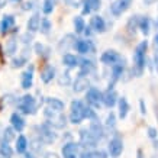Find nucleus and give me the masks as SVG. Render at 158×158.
<instances>
[{
    "instance_id": "nucleus-26",
    "label": "nucleus",
    "mask_w": 158,
    "mask_h": 158,
    "mask_svg": "<svg viewBox=\"0 0 158 158\" xmlns=\"http://www.w3.org/2000/svg\"><path fill=\"white\" fill-rule=\"evenodd\" d=\"M39 23H41V18H39L38 13L32 15L28 20V31L29 32H36L39 29Z\"/></svg>"
},
{
    "instance_id": "nucleus-11",
    "label": "nucleus",
    "mask_w": 158,
    "mask_h": 158,
    "mask_svg": "<svg viewBox=\"0 0 158 158\" xmlns=\"http://www.w3.org/2000/svg\"><path fill=\"white\" fill-rule=\"evenodd\" d=\"M102 103L106 107H113L118 103V94L113 89H107V90L102 94Z\"/></svg>"
},
{
    "instance_id": "nucleus-18",
    "label": "nucleus",
    "mask_w": 158,
    "mask_h": 158,
    "mask_svg": "<svg viewBox=\"0 0 158 158\" xmlns=\"http://www.w3.org/2000/svg\"><path fill=\"white\" fill-rule=\"evenodd\" d=\"M10 123H12V128L15 131H18V132H20L25 128V120L19 113H13L10 116Z\"/></svg>"
},
{
    "instance_id": "nucleus-12",
    "label": "nucleus",
    "mask_w": 158,
    "mask_h": 158,
    "mask_svg": "<svg viewBox=\"0 0 158 158\" xmlns=\"http://www.w3.org/2000/svg\"><path fill=\"white\" fill-rule=\"evenodd\" d=\"M74 48L77 49V52L80 54H89L94 51V45L91 44V41H86V39H77L74 42Z\"/></svg>"
},
{
    "instance_id": "nucleus-36",
    "label": "nucleus",
    "mask_w": 158,
    "mask_h": 158,
    "mask_svg": "<svg viewBox=\"0 0 158 158\" xmlns=\"http://www.w3.org/2000/svg\"><path fill=\"white\" fill-rule=\"evenodd\" d=\"M39 29H41V32H42V34H48L49 29H51V22H49L47 18L41 19V23H39Z\"/></svg>"
},
{
    "instance_id": "nucleus-33",
    "label": "nucleus",
    "mask_w": 158,
    "mask_h": 158,
    "mask_svg": "<svg viewBox=\"0 0 158 158\" xmlns=\"http://www.w3.org/2000/svg\"><path fill=\"white\" fill-rule=\"evenodd\" d=\"M12 155H13V151L10 148V145L3 142L0 145V158H12Z\"/></svg>"
},
{
    "instance_id": "nucleus-49",
    "label": "nucleus",
    "mask_w": 158,
    "mask_h": 158,
    "mask_svg": "<svg viewBox=\"0 0 158 158\" xmlns=\"http://www.w3.org/2000/svg\"><path fill=\"white\" fill-rule=\"evenodd\" d=\"M138 158H142V151H141V149L138 151Z\"/></svg>"
},
{
    "instance_id": "nucleus-24",
    "label": "nucleus",
    "mask_w": 158,
    "mask_h": 158,
    "mask_svg": "<svg viewBox=\"0 0 158 158\" xmlns=\"http://www.w3.org/2000/svg\"><path fill=\"white\" fill-rule=\"evenodd\" d=\"M54 77H55V68L52 65H48V67H45L41 73V80L44 83H49L52 80Z\"/></svg>"
},
{
    "instance_id": "nucleus-3",
    "label": "nucleus",
    "mask_w": 158,
    "mask_h": 158,
    "mask_svg": "<svg viewBox=\"0 0 158 158\" xmlns=\"http://www.w3.org/2000/svg\"><path fill=\"white\" fill-rule=\"evenodd\" d=\"M84 109L86 105L81 100H74L71 102V112H70V122L74 125L80 123L84 119Z\"/></svg>"
},
{
    "instance_id": "nucleus-34",
    "label": "nucleus",
    "mask_w": 158,
    "mask_h": 158,
    "mask_svg": "<svg viewBox=\"0 0 158 158\" xmlns=\"http://www.w3.org/2000/svg\"><path fill=\"white\" fill-rule=\"evenodd\" d=\"M54 6H55V2H54V0H45V2H44V5H42V12L45 15L52 13Z\"/></svg>"
},
{
    "instance_id": "nucleus-27",
    "label": "nucleus",
    "mask_w": 158,
    "mask_h": 158,
    "mask_svg": "<svg viewBox=\"0 0 158 158\" xmlns=\"http://www.w3.org/2000/svg\"><path fill=\"white\" fill-rule=\"evenodd\" d=\"M123 61L122 62H116L115 65H112V80L113 83L118 81L119 80V77L122 76V73H123Z\"/></svg>"
},
{
    "instance_id": "nucleus-6",
    "label": "nucleus",
    "mask_w": 158,
    "mask_h": 158,
    "mask_svg": "<svg viewBox=\"0 0 158 158\" xmlns=\"http://www.w3.org/2000/svg\"><path fill=\"white\" fill-rule=\"evenodd\" d=\"M131 5H132V0H115L110 5V13L113 16H120L129 9Z\"/></svg>"
},
{
    "instance_id": "nucleus-35",
    "label": "nucleus",
    "mask_w": 158,
    "mask_h": 158,
    "mask_svg": "<svg viewBox=\"0 0 158 158\" xmlns=\"http://www.w3.org/2000/svg\"><path fill=\"white\" fill-rule=\"evenodd\" d=\"M73 38V35H65V38L61 41V44H60V49H64V51H67L70 47H74V42H68L70 39Z\"/></svg>"
},
{
    "instance_id": "nucleus-48",
    "label": "nucleus",
    "mask_w": 158,
    "mask_h": 158,
    "mask_svg": "<svg viewBox=\"0 0 158 158\" xmlns=\"http://www.w3.org/2000/svg\"><path fill=\"white\" fill-rule=\"evenodd\" d=\"M154 44H155V47L158 48V35H155V38H154Z\"/></svg>"
},
{
    "instance_id": "nucleus-25",
    "label": "nucleus",
    "mask_w": 158,
    "mask_h": 158,
    "mask_svg": "<svg viewBox=\"0 0 158 158\" xmlns=\"http://www.w3.org/2000/svg\"><path fill=\"white\" fill-rule=\"evenodd\" d=\"M62 62H64V65L68 68H76L80 61H78V58H77L76 55H73V54H64Z\"/></svg>"
},
{
    "instance_id": "nucleus-10",
    "label": "nucleus",
    "mask_w": 158,
    "mask_h": 158,
    "mask_svg": "<svg viewBox=\"0 0 158 158\" xmlns=\"http://www.w3.org/2000/svg\"><path fill=\"white\" fill-rule=\"evenodd\" d=\"M78 149L80 145L76 142H67V144L62 147L61 152L64 158H78Z\"/></svg>"
},
{
    "instance_id": "nucleus-45",
    "label": "nucleus",
    "mask_w": 158,
    "mask_h": 158,
    "mask_svg": "<svg viewBox=\"0 0 158 158\" xmlns=\"http://www.w3.org/2000/svg\"><path fill=\"white\" fill-rule=\"evenodd\" d=\"M44 158H60L57 155V154H54V152H48V154H45V157Z\"/></svg>"
},
{
    "instance_id": "nucleus-5",
    "label": "nucleus",
    "mask_w": 158,
    "mask_h": 158,
    "mask_svg": "<svg viewBox=\"0 0 158 158\" xmlns=\"http://www.w3.org/2000/svg\"><path fill=\"white\" fill-rule=\"evenodd\" d=\"M102 93L96 87H90L86 93V102L91 107H100L102 106Z\"/></svg>"
},
{
    "instance_id": "nucleus-20",
    "label": "nucleus",
    "mask_w": 158,
    "mask_h": 158,
    "mask_svg": "<svg viewBox=\"0 0 158 158\" xmlns=\"http://www.w3.org/2000/svg\"><path fill=\"white\" fill-rule=\"evenodd\" d=\"M47 107L51 110H55V112H62L64 102H61L60 99H55V97H48L47 99Z\"/></svg>"
},
{
    "instance_id": "nucleus-47",
    "label": "nucleus",
    "mask_w": 158,
    "mask_h": 158,
    "mask_svg": "<svg viewBox=\"0 0 158 158\" xmlns=\"http://www.w3.org/2000/svg\"><path fill=\"white\" fill-rule=\"evenodd\" d=\"M155 68H157V71H158V54H155Z\"/></svg>"
},
{
    "instance_id": "nucleus-38",
    "label": "nucleus",
    "mask_w": 158,
    "mask_h": 158,
    "mask_svg": "<svg viewBox=\"0 0 158 158\" xmlns=\"http://www.w3.org/2000/svg\"><path fill=\"white\" fill-rule=\"evenodd\" d=\"M84 118H87V119H91V120H96L97 115H96V112L91 109V107L86 106V109H84Z\"/></svg>"
},
{
    "instance_id": "nucleus-2",
    "label": "nucleus",
    "mask_w": 158,
    "mask_h": 158,
    "mask_svg": "<svg viewBox=\"0 0 158 158\" xmlns=\"http://www.w3.org/2000/svg\"><path fill=\"white\" fill-rule=\"evenodd\" d=\"M45 118L48 119V125L49 126H54L57 129H61L65 126V116L62 115L61 112H55V110H51V109H45Z\"/></svg>"
},
{
    "instance_id": "nucleus-9",
    "label": "nucleus",
    "mask_w": 158,
    "mask_h": 158,
    "mask_svg": "<svg viewBox=\"0 0 158 158\" xmlns=\"http://www.w3.org/2000/svg\"><path fill=\"white\" fill-rule=\"evenodd\" d=\"M100 61L103 64H106V65H115L116 62L120 61V55L116 52L115 49H107V51L102 54Z\"/></svg>"
},
{
    "instance_id": "nucleus-31",
    "label": "nucleus",
    "mask_w": 158,
    "mask_h": 158,
    "mask_svg": "<svg viewBox=\"0 0 158 158\" xmlns=\"http://www.w3.org/2000/svg\"><path fill=\"white\" fill-rule=\"evenodd\" d=\"M138 28L141 29V32H142L145 36L149 34V19L147 18V16H144V18H139Z\"/></svg>"
},
{
    "instance_id": "nucleus-51",
    "label": "nucleus",
    "mask_w": 158,
    "mask_h": 158,
    "mask_svg": "<svg viewBox=\"0 0 158 158\" xmlns=\"http://www.w3.org/2000/svg\"><path fill=\"white\" fill-rule=\"evenodd\" d=\"M12 2H20V0H12Z\"/></svg>"
},
{
    "instance_id": "nucleus-43",
    "label": "nucleus",
    "mask_w": 158,
    "mask_h": 158,
    "mask_svg": "<svg viewBox=\"0 0 158 158\" xmlns=\"http://www.w3.org/2000/svg\"><path fill=\"white\" fill-rule=\"evenodd\" d=\"M158 135V131L155 129V128H148V136L151 139H155Z\"/></svg>"
},
{
    "instance_id": "nucleus-41",
    "label": "nucleus",
    "mask_w": 158,
    "mask_h": 158,
    "mask_svg": "<svg viewBox=\"0 0 158 158\" xmlns=\"http://www.w3.org/2000/svg\"><path fill=\"white\" fill-rule=\"evenodd\" d=\"M35 49H36V52L39 54V55H48L49 49L47 48V47H44L42 44H36L35 45Z\"/></svg>"
},
{
    "instance_id": "nucleus-40",
    "label": "nucleus",
    "mask_w": 158,
    "mask_h": 158,
    "mask_svg": "<svg viewBox=\"0 0 158 158\" xmlns=\"http://www.w3.org/2000/svg\"><path fill=\"white\" fill-rule=\"evenodd\" d=\"M13 128H6L5 129V132H3V138H5V142L6 144H7V142H9L10 139H13Z\"/></svg>"
},
{
    "instance_id": "nucleus-16",
    "label": "nucleus",
    "mask_w": 158,
    "mask_h": 158,
    "mask_svg": "<svg viewBox=\"0 0 158 158\" xmlns=\"http://www.w3.org/2000/svg\"><path fill=\"white\" fill-rule=\"evenodd\" d=\"M102 2L100 0H83V15H89L93 10H99L100 9Z\"/></svg>"
},
{
    "instance_id": "nucleus-14",
    "label": "nucleus",
    "mask_w": 158,
    "mask_h": 158,
    "mask_svg": "<svg viewBox=\"0 0 158 158\" xmlns=\"http://www.w3.org/2000/svg\"><path fill=\"white\" fill-rule=\"evenodd\" d=\"M90 28L94 31V32H99V34H103L106 31V22L105 19L99 16V15H94L90 19Z\"/></svg>"
},
{
    "instance_id": "nucleus-37",
    "label": "nucleus",
    "mask_w": 158,
    "mask_h": 158,
    "mask_svg": "<svg viewBox=\"0 0 158 158\" xmlns=\"http://www.w3.org/2000/svg\"><path fill=\"white\" fill-rule=\"evenodd\" d=\"M138 23H139V16H132L129 19V22H128V26H126V28H128V31H131V32H132V31L135 32V29L138 28Z\"/></svg>"
},
{
    "instance_id": "nucleus-21",
    "label": "nucleus",
    "mask_w": 158,
    "mask_h": 158,
    "mask_svg": "<svg viewBox=\"0 0 158 158\" xmlns=\"http://www.w3.org/2000/svg\"><path fill=\"white\" fill-rule=\"evenodd\" d=\"M13 25H15V18L12 16V15L3 16V19H2V22H0V32H2V34H6Z\"/></svg>"
},
{
    "instance_id": "nucleus-1",
    "label": "nucleus",
    "mask_w": 158,
    "mask_h": 158,
    "mask_svg": "<svg viewBox=\"0 0 158 158\" xmlns=\"http://www.w3.org/2000/svg\"><path fill=\"white\" fill-rule=\"evenodd\" d=\"M147 48H148V42H147V41H142V42L136 47V49H135V52H134V68H132V73H134L136 77H141L142 76V71H144Z\"/></svg>"
},
{
    "instance_id": "nucleus-23",
    "label": "nucleus",
    "mask_w": 158,
    "mask_h": 158,
    "mask_svg": "<svg viewBox=\"0 0 158 158\" xmlns=\"http://www.w3.org/2000/svg\"><path fill=\"white\" fill-rule=\"evenodd\" d=\"M118 106H119V118L125 119L126 115H128V112H129V103L126 100V97L118 99Z\"/></svg>"
},
{
    "instance_id": "nucleus-7",
    "label": "nucleus",
    "mask_w": 158,
    "mask_h": 158,
    "mask_svg": "<svg viewBox=\"0 0 158 158\" xmlns=\"http://www.w3.org/2000/svg\"><path fill=\"white\" fill-rule=\"evenodd\" d=\"M39 138L42 139L45 144H51L57 139V135L52 131V126H49L48 123H44L39 126Z\"/></svg>"
},
{
    "instance_id": "nucleus-50",
    "label": "nucleus",
    "mask_w": 158,
    "mask_h": 158,
    "mask_svg": "<svg viewBox=\"0 0 158 158\" xmlns=\"http://www.w3.org/2000/svg\"><path fill=\"white\" fill-rule=\"evenodd\" d=\"M3 5H5V0H0V7H3Z\"/></svg>"
},
{
    "instance_id": "nucleus-32",
    "label": "nucleus",
    "mask_w": 158,
    "mask_h": 158,
    "mask_svg": "<svg viewBox=\"0 0 158 158\" xmlns=\"http://www.w3.org/2000/svg\"><path fill=\"white\" fill-rule=\"evenodd\" d=\"M18 49V41L15 38H10L7 42H6V54L7 55H13Z\"/></svg>"
},
{
    "instance_id": "nucleus-46",
    "label": "nucleus",
    "mask_w": 158,
    "mask_h": 158,
    "mask_svg": "<svg viewBox=\"0 0 158 158\" xmlns=\"http://www.w3.org/2000/svg\"><path fill=\"white\" fill-rule=\"evenodd\" d=\"M155 2H157V0H144V3H145V5H154Z\"/></svg>"
},
{
    "instance_id": "nucleus-29",
    "label": "nucleus",
    "mask_w": 158,
    "mask_h": 158,
    "mask_svg": "<svg viewBox=\"0 0 158 158\" xmlns=\"http://www.w3.org/2000/svg\"><path fill=\"white\" fill-rule=\"evenodd\" d=\"M81 158H107V154L105 151H84Z\"/></svg>"
},
{
    "instance_id": "nucleus-42",
    "label": "nucleus",
    "mask_w": 158,
    "mask_h": 158,
    "mask_svg": "<svg viewBox=\"0 0 158 158\" xmlns=\"http://www.w3.org/2000/svg\"><path fill=\"white\" fill-rule=\"evenodd\" d=\"M25 62H26V58H16L13 60V67H22Z\"/></svg>"
},
{
    "instance_id": "nucleus-13",
    "label": "nucleus",
    "mask_w": 158,
    "mask_h": 158,
    "mask_svg": "<svg viewBox=\"0 0 158 158\" xmlns=\"http://www.w3.org/2000/svg\"><path fill=\"white\" fill-rule=\"evenodd\" d=\"M122 151H123V142H122V139L118 138V136L113 139H110V142H109V154L110 155L116 158L122 154Z\"/></svg>"
},
{
    "instance_id": "nucleus-4",
    "label": "nucleus",
    "mask_w": 158,
    "mask_h": 158,
    "mask_svg": "<svg viewBox=\"0 0 158 158\" xmlns=\"http://www.w3.org/2000/svg\"><path fill=\"white\" fill-rule=\"evenodd\" d=\"M19 110L22 113H26V115H32L35 113V110H36V102H35L34 96H31V94H25L22 99L19 100V105H18Z\"/></svg>"
},
{
    "instance_id": "nucleus-39",
    "label": "nucleus",
    "mask_w": 158,
    "mask_h": 158,
    "mask_svg": "<svg viewBox=\"0 0 158 158\" xmlns=\"http://www.w3.org/2000/svg\"><path fill=\"white\" fill-rule=\"evenodd\" d=\"M58 83L60 84H64V86H67V84H70L71 83V77H70V73H64V74H61V77L58 78Z\"/></svg>"
},
{
    "instance_id": "nucleus-15",
    "label": "nucleus",
    "mask_w": 158,
    "mask_h": 158,
    "mask_svg": "<svg viewBox=\"0 0 158 158\" xmlns=\"http://www.w3.org/2000/svg\"><path fill=\"white\" fill-rule=\"evenodd\" d=\"M73 90L76 91V93H81V91L87 90V87L90 86V83H89V78H87L86 76H80L78 74V77L76 78V81H74V84H73Z\"/></svg>"
},
{
    "instance_id": "nucleus-8",
    "label": "nucleus",
    "mask_w": 158,
    "mask_h": 158,
    "mask_svg": "<svg viewBox=\"0 0 158 158\" xmlns=\"http://www.w3.org/2000/svg\"><path fill=\"white\" fill-rule=\"evenodd\" d=\"M97 142H99V141L93 136V134H91L89 129L80 131V145L86 147V148H94Z\"/></svg>"
},
{
    "instance_id": "nucleus-19",
    "label": "nucleus",
    "mask_w": 158,
    "mask_h": 158,
    "mask_svg": "<svg viewBox=\"0 0 158 158\" xmlns=\"http://www.w3.org/2000/svg\"><path fill=\"white\" fill-rule=\"evenodd\" d=\"M32 81H34V68L31 67L22 74V89L28 90L32 86Z\"/></svg>"
},
{
    "instance_id": "nucleus-28",
    "label": "nucleus",
    "mask_w": 158,
    "mask_h": 158,
    "mask_svg": "<svg viewBox=\"0 0 158 158\" xmlns=\"http://www.w3.org/2000/svg\"><path fill=\"white\" fill-rule=\"evenodd\" d=\"M26 148H28V139L25 138L23 135L18 136V139H16V151L19 154H23L26 152Z\"/></svg>"
},
{
    "instance_id": "nucleus-44",
    "label": "nucleus",
    "mask_w": 158,
    "mask_h": 158,
    "mask_svg": "<svg viewBox=\"0 0 158 158\" xmlns=\"http://www.w3.org/2000/svg\"><path fill=\"white\" fill-rule=\"evenodd\" d=\"M107 126H115V115L113 113H110L109 116H107Z\"/></svg>"
},
{
    "instance_id": "nucleus-17",
    "label": "nucleus",
    "mask_w": 158,
    "mask_h": 158,
    "mask_svg": "<svg viewBox=\"0 0 158 158\" xmlns=\"http://www.w3.org/2000/svg\"><path fill=\"white\" fill-rule=\"evenodd\" d=\"M89 131L93 134V136H94L97 141H100V139L105 136V129H103V126H102L97 120H93V122H91Z\"/></svg>"
},
{
    "instance_id": "nucleus-30",
    "label": "nucleus",
    "mask_w": 158,
    "mask_h": 158,
    "mask_svg": "<svg viewBox=\"0 0 158 158\" xmlns=\"http://www.w3.org/2000/svg\"><path fill=\"white\" fill-rule=\"evenodd\" d=\"M73 23H74V29H76L77 34L84 32V29H86V23H84V19H83L81 16H76L74 20H73Z\"/></svg>"
},
{
    "instance_id": "nucleus-22",
    "label": "nucleus",
    "mask_w": 158,
    "mask_h": 158,
    "mask_svg": "<svg viewBox=\"0 0 158 158\" xmlns=\"http://www.w3.org/2000/svg\"><path fill=\"white\" fill-rule=\"evenodd\" d=\"M80 65V76H89L93 70H94V64L91 60H83Z\"/></svg>"
}]
</instances>
